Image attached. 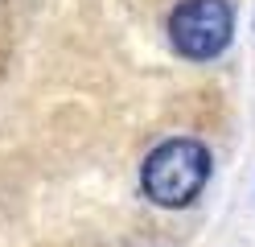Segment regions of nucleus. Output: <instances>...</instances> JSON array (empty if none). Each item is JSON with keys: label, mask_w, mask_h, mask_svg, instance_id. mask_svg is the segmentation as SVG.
I'll return each instance as SVG.
<instances>
[{"label": "nucleus", "mask_w": 255, "mask_h": 247, "mask_svg": "<svg viewBox=\"0 0 255 247\" xmlns=\"http://www.w3.org/2000/svg\"><path fill=\"white\" fill-rule=\"evenodd\" d=\"M206 181H210V148L194 136H173L156 144L140 165V190L165 210L189 206Z\"/></svg>", "instance_id": "obj_1"}, {"label": "nucleus", "mask_w": 255, "mask_h": 247, "mask_svg": "<svg viewBox=\"0 0 255 247\" xmlns=\"http://www.w3.org/2000/svg\"><path fill=\"white\" fill-rule=\"evenodd\" d=\"M235 37V8L227 0H181L169 12V41L189 62H210Z\"/></svg>", "instance_id": "obj_2"}]
</instances>
